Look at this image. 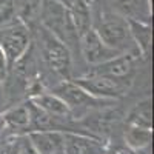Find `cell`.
<instances>
[{"label": "cell", "instance_id": "6da1fadb", "mask_svg": "<svg viewBox=\"0 0 154 154\" xmlns=\"http://www.w3.org/2000/svg\"><path fill=\"white\" fill-rule=\"evenodd\" d=\"M42 25L49 29L63 43H71L74 38H79L77 31L72 25L69 9L65 3L59 0H43L40 6Z\"/></svg>", "mask_w": 154, "mask_h": 154}, {"label": "cell", "instance_id": "7a4b0ae2", "mask_svg": "<svg viewBox=\"0 0 154 154\" xmlns=\"http://www.w3.org/2000/svg\"><path fill=\"white\" fill-rule=\"evenodd\" d=\"M31 43L29 29L22 20H11L0 26V48L6 57L8 66H14L25 56Z\"/></svg>", "mask_w": 154, "mask_h": 154}, {"label": "cell", "instance_id": "3957f363", "mask_svg": "<svg viewBox=\"0 0 154 154\" xmlns=\"http://www.w3.org/2000/svg\"><path fill=\"white\" fill-rule=\"evenodd\" d=\"M37 37L40 42V51L46 65L59 74H68L71 68V53L68 45H65L43 25L38 26Z\"/></svg>", "mask_w": 154, "mask_h": 154}, {"label": "cell", "instance_id": "277c9868", "mask_svg": "<svg viewBox=\"0 0 154 154\" xmlns=\"http://www.w3.org/2000/svg\"><path fill=\"white\" fill-rule=\"evenodd\" d=\"M96 32L109 48L117 49L120 53H126L133 38L130 35L126 19L119 16L117 12H103Z\"/></svg>", "mask_w": 154, "mask_h": 154}, {"label": "cell", "instance_id": "5b68a950", "mask_svg": "<svg viewBox=\"0 0 154 154\" xmlns=\"http://www.w3.org/2000/svg\"><path fill=\"white\" fill-rule=\"evenodd\" d=\"M122 79L123 77H109V75L91 74L88 77L75 79L72 82H75L79 86H82L86 93H89L94 97L114 100V99L123 96L128 91V85Z\"/></svg>", "mask_w": 154, "mask_h": 154}, {"label": "cell", "instance_id": "8992f818", "mask_svg": "<svg viewBox=\"0 0 154 154\" xmlns=\"http://www.w3.org/2000/svg\"><path fill=\"white\" fill-rule=\"evenodd\" d=\"M53 93L59 96L69 108L74 106H94V108H103L111 105L114 100L111 99H100L94 97L89 93H86L82 86H79L75 82H62L57 86H54Z\"/></svg>", "mask_w": 154, "mask_h": 154}, {"label": "cell", "instance_id": "52a82bcc", "mask_svg": "<svg viewBox=\"0 0 154 154\" xmlns=\"http://www.w3.org/2000/svg\"><path fill=\"white\" fill-rule=\"evenodd\" d=\"M80 48H82V54L85 57V60L91 65H99L103 63L116 56L122 54L120 51L109 48L102 38L99 37V34L96 32L94 28L88 29L86 32H83L80 37Z\"/></svg>", "mask_w": 154, "mask_h": 154}, {"label": "cell", "instance_id": "ba28073f", "mask_svg": "<svg viewBox=\"0 0 154 154\" xmlns=\"http://www.w3.org/2000/svg\"><path fill=\"white\" fill-rule=\"evenodd\" d=\"M29 143L38 154L63 152V133L53 130H40L29 133Z\"/></svg>", "mask_w": 154, "mask_h": 154}, {"label": "cell", "instance_id": "9c48e42d", "mask_svg": "<svg viewBox=\"0 0 154 154\" xmlns=\"http://www.w3.org/2000/svg\"><path fill=\"white\" fill-rule=\"evenodd\" d=\"M93 74H100V75H109V77H125L128 75L133 68H134V56L122 53L116 56L103 63L94 65Z\"/></svg>", "mask_w": 154, "mask_h": 154}, {"label": "cell", "instance_id": "30bf717a", "mask_svg": "<svg viewBox=\"0 0 154 154\" xmlns=\"http://www.w3.org/2000/svg\"><path fill=\"white\" fill-rule=\"evenodd\" d=\"M111 2L116 12L125 19L148 22L151 16L149 0H111Z\"/></svg>", "mask_w": 154, "mask_h": 154}, {"label": "cell", "instance_id": "8fae6325", "mask_svg": "<svg viewBox=\"0 0 154 154\" xmlns=\"http://www.w3.org/2000/svg\"><path fill=\"white\" fill-rule=\"evenodd\" d=\"M31 102L32 105L38 106L49 116H53V117L66 119L71 114V108L54 93H38L31 97Z\"/></svg>", "mask_w": 154, "mask_h": 154}, {"label": "cell", "instance_id": "7c38bea8", "mask_svg": "<svg viewBox=\"0 0 154 154\" xmlns=\"http://www.w3.org/2000/svg\"><path fill=\"white\" fill-rule=\"evenodd\" d=\"M69 14H71V20L72 25L77 31V35H82L83 32H86L88 29H91V2L89 0H71L69 3H66Z\"/></svg>", "mask_w": 154, "mask_h": 154}, {"label": "cell", "instance_id": "4fadbf2b", "mask_svg": "<svg viewBox=\"0 0 154 154\" xmlns=\"http://www.w3.org/2000/svg\"><path fill=\"white\" fill-rule=\"evenodd\" d=\"M128 29H130V35L133 42L136 43L137 49L146 56L151 49V42H152V31L148 22L142 20H134V19H126Z\"/></svg>", "mask_w": 154, "mask_h": 154}, {"label": "cell", "instance_id": "5bb4252c", "mask_svg": "<svg viewBox=\"0 0 154 154\" xmlns=\"http://www.w3.org/2000/svg\"><path fill=\"white\" fill-rule=\"evenodd\" d=\"M130 125H137L143 128L152 126V102L151 99H145L131 109L130 117H128Z\"/></svg>", "mask_w": 154, "mask_h": 154}, {"label": "cell", "instance_id": "9a60e30c", "mask_svg": "<svg viewBox=\"0 0 154 154\" xmlns=\"http://www.w3.org/2000/svg\"><path fill=\"white\" fill-rule=\"evenodd\" d=\"M152 131L151 128H143L137 125H130L125 131V140L126 143L134 149H142L151 143Z\"/></svg>", "mask_w": 154, "mask_h": 154}, {"label": "cell", "instance_id": "2e32d148", "mask_svg": "<svg viewBox=\"0 0 154 154\" xmlns=\"http://www.w3.org/2000/svg\"><path fill=\"white\" fill-rule=\"evenodd\" d=\"M5 120L12 128H26L31 123V111L28 106H17L5 112Z\"/></svg>", "mask_w": 154, "mask_h": 154}, {"label": "cell", "instance_id": "e0dca14e", "mask_svg": "<svg viewBox=\"0 0 154 154\" xmlns=\"http://www.w3.org/2000/svg\"><path fill=\"white\" fill-rule=\"evenodd\" d=\"M91 143L75 134H63V152L65 154H88Z\"/></svg>", "mask_w": 154, "mask_h": 154}, {"label": "cell", "instance_id": "ac0fdd59", "mask_svg": "<svg viewBox=\"0 0 154 154\" xmlns=\"http://www.w3.org/2000/svg\"><path fill=\"white\" fill-rule=\"evenodd\" d=\"M8 69H9V66H8L6 57H5V54H3L2 48H0V77H2V79H5V77H6Z\"/></svg>", "mask_w": 154, "mask_h": 154}, {"label": "cell", "instance_id": "d6986e66", "mask_svg": "<svg viewBox=\"0 0 154 154\" xmlns=\"http://www.w3.org/2000/svg\"><path fill=\"white\" fill-rule=\"evenodd\" d=\"M19 154H38L35 149H34V146L29 143V142H26L22 148H20V151H19Z\"/></svg>", "mask_w": 154, "mask_h": 154}, {"label": "cell", "instance_id": "ffe728a7", "mask_svg": "<svg viewBox=\"0 0 154 154\" xmlns=\"http://www.w3.org/2000/svg\"><path fill=\"white\" fill-rule=\"evenodd\" d=\"M2 82H3V79H2V77H0V88H2Z\"/></svg>", "mask_w": 154, "mask_h": 154}]
</instances>
